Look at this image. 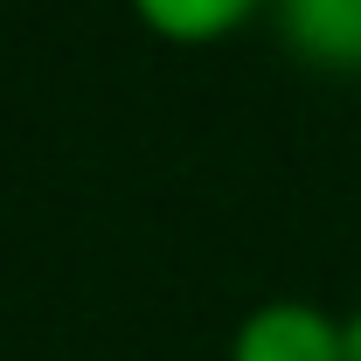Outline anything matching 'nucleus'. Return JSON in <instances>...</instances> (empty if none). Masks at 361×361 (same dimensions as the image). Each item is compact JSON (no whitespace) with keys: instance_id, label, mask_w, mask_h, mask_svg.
I'll return each instance as SVG.
<instances>
[{"instance_id":"f03ea898","label":"nucleus","mask_w":361,"mask_h":361,"mask_svg":"<svg viewBox=\"0 0 361 361\" xmlns=\"http://www.w3.org/2000/svg\"><path fill=\"white\" fill-rule=\"evenodd\" d=\"M278 35L326 77H361V0H271Z\"/></svg>"},{"instance_id":"f257e3e1","label":"nucleus","mask_w":361,"mask_h":361,"mask_svg":"<svg viewBox=\"0 0 361 361\" xmlns=\"http://www.w3.org/2000/svg\"><path fill=\"white\" fill-rule=\"evenodd\" d=\"M229 361H341V319L306 299H264L243 313Z\"/></svg>"},{"instance_id":"20e7f679","label":"nucleus","mask_w":361,"mask_h":361,"mask_svg":"<svg viewBox=\"0 0 361 361\" xmlns=\"http://www.w3.org/2000/svg\"><path fill=\"white\" fill-rule=\"evenodd\" d=\"M341 361H361V306L341 319Z\"/></svg>"},{"instance_id":"7ed1b4c3","label":"nucleus","mask_w":361,"mask_h":361,"mask_svg":"<svg viewBox=\"0 0 361 361\" xmlns=\"http://www.w3.org/2000/svg\"><path fill=\"white\" fill-rule=\"evenodd\" d=\"M264 0H133V14L160 35V42H180V49H202V42H223L236 35Z\"/></svg>"}]
</instances>
